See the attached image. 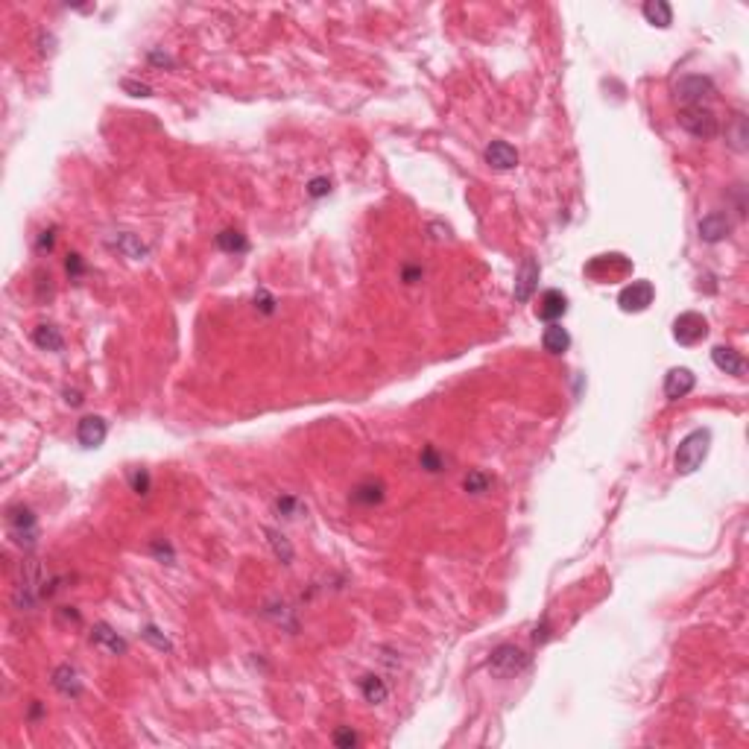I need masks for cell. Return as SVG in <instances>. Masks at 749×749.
Masks as SVG:
<instances>
[{"label":"cell","instance_id":"cell-13","mask_svg":"<svg viewBox=\"0 0 749 749\" xmlns=\"http://www.w3.org/2000/svg\"><path fill=\"white\" fill-rule=\"evenodd\" d=\"M712 360L726 374H743V366H746L743 363V354L738 348H732V346H714L712 348Z\"/></svg>","mask_w":749,"mask_h":749},{"label":"cell","instance_id":"cell-34","mask_svg":"<svg viewBox=\"0 0 749 749\" xmlns=\"http://www.w3.org/2000/svg\"><path fill=\"white\" fill-rule=\"evenodd\" d=\"M155 633H159V629H155V626H147V629H144V638H150V641H152L155 647H162V650H170L167 638H159V635H155Z\"/></svg>","mask_w":749,"mask_h":749},{"label":"cell","instance_id":"cell-12","mask_svg":"<svg viewBox=\"0 0 749 749\" xmlns=\"http://www.w3.org/2000/svg\"><path fill=\"white\" fill-rule=\"evenodd\" d=\"M729 234V217L723 211H712L700 220V238L705 243H720Z\"/></svg>","mask_w":749,"mask_h":749},{"label":"cell","instance_id":"cell-2","mask_svg":"<svg viewBox=\"0 0 749 749\" xmlns=\"http://www.w3.org/2000/svg\"><path fill=\"white\" fill-rule=\"evenodd\" d=\"M679 126L688 132V135H694L700 138V141H712V138H717L720 132V121H717V114L712 109H705V106H691V109H685L679 114Z\"/></svg>","mask_w":749,"mask_h":749},{"label":"cell","instance_id":"cell-26","mask_svg":"<svg viewBox=\"0 0 749 749\" xmlns=\"http://www.w3.org/2000/svg\"><path fill=\"white\" fill-rule=\"evenodd\" d=\"M334 743H337V746H354V743H358V735H354L348 726L337 729V732H334Z\"/></svg>","mask_w":749,"mask_h":749},{"label":"cell","instance_id":"cell-37","mask_svg":"<svg viewBox=\"0 0 749 749\" xmlns=\"http://www.w3.org/2000/svg\"><path fill=\"white\" fill-rule=\"evenodd\" d=\"M419 275H422V269H413V267H407V269H404V281H407V284H413V281L419 279Z\"/></svg>","mask_w":749,"mask_h":749},{"label":"cell","instance_id":"cell-33","mask_svg":"<svg viewBox=\"0 0 749 749\" xmlns=\"http://www.w3.org/2000/svg\"><path fill=\"white\" fill-rule=\"evenodd\" d=\"M275 509H279V512H284L287 518H293V509H296V498H290V495L279 498V501H275Z\"/></svg>","mask_w":749,"mask_h":749},{"label":"cell","instance_id":"cell-35","mask_svg":"<svg viewBox=\"0 0 749 749\" xmlns=\"http://www.w3.org/2000/svg\"><path fill=\"white\" fill-rule=\"evenodd\" d=\"M38 249H42V252H44V249H47V252L53 249V229H50V231H42V240H38Z\"/></svg>","mask_w":749,"mask_h":749},{"label":"cell","instance_id":"cell-18","mask_svg":"<svg viewBox=\"0 0 749 749\" xmlns=\"http://www.w3.org/2000/svg\"><path fill=\"white\" fill-rule=\"evenodd\" d=\"M32 343L42 348V351H62L65 348V337L59 334L56 325H38L32 331Z\"/></svg>","mask_w":749,"mask_h":749},{"label":"cell","instance_id":"cell-6","mask_svg":"<svg viewBox=\"0 0 749 749\" xmlns=\"http://www.w3.org/2000/svg\"><path fill=\"white\" fill-rule=\"evenodd\" d=\"M653 296H656L653 284L641 279V281H633V284H626V287L621 290L618 305H621V310H626V313H641V310H647L650 305H653Z\"/></svg>","mask_w":749,"mask_h":749},{"label":"cell","instance_id":"cell-25","mask_svg":"<svg viewBox=\"0 0 749 749\" xmlns=\"http://www.w3.org/2000/svg\"><path fill=\"white\" fill-rule=\"evenodd\" d=\"M419 465L425 468V471H430V475H437V471H442V457L437 454V448H425L422 451V457H419Z\"/></svg>","mask_w":749,"mask_h":749},{"label":"cell","instance_id":"cell-32","mask_svg":"<svg viewBox=\"0 0 749 749\" xmlns=\"http://www.w3.org/2000/svg\"><path fill=\"white\" fill-rule=\"evenodd\" d=\"M123 88L132 91V97H150V94H152L150 85H144V83H132V80H123Z\"/></svg>","mask_w":749,"mask_h":749},{"label":"cell","instance_id":"cell-21","mask_svg":"<svg viewBox=\"0 0 749 749\" xmlns=\"http://www.w3.org/2000/svg\"><path fill=\"white\" fill-rule=\"evenodd\" d=\"M360 691H363V697H366L369 702H374V705H381V702L389 697V688H386L384 679H378V676H363V679H360Z\"/></svg>","mask_w":749,"mask_h":749},{"label":"cell","instance_id":"cell-36","mask_svg":"<svg viewBox=\"0 0 749 749\" xmlns=\"http://www.w3.org/2000/svg\"><path fill=\"white\" fill-rule=\"evenodd\" d=\"M65 401H68L71 407H80V404H83V398H80V392H71V389H65Z\"/></svg>","mask_w":749,"mask_h":749},{"label":"cell","instance_id":"cell-28","mask_svg":"<svg viewBox=\"0 0 749 749\" xmlns=\"http://www.w3.org/2000/svg\"><path fill=\"white\" fill-rule=\"evenodd\" d=\"M307 193L313 196V200H319V196L331 193V182H328V179H313V182L307 185Z\"/></svg>","mask_w":749,"mask_h":749},{"label":"cell","instance_id":"cell-27","mask_svg":"<svg viewBox=\"0 0 749 749\" xmlns=\"http://www.w3.org/2000/svg\"><path fill=\"white\" fill-rule=\"evenodd\" d=\"M255 307L264 310V313H272L275 310V299H272L267 290H258V296H255Z\"/></svg>","mask_w":749,"mask_h":749},{"label":"cell","instance_id":"cell-29","mask_svg":"<svg viewBox=\"0 0 749 749\" xmlns=\"http://www.w3.org/2000/svg\"><path fill=\"white\" fill-rule=\"evenodd\" d=\"M743 141H746V132H743V114H738V117H735V141H732V147L743 152V150H746Z\"/></svg>","mask_w":749,"mask_h":749},{"label":"cell","instance_id":"cell-14","mask_svg":"<svg viewBox=\"0 0 749 749\" xmlns=\"http://www.w3.org/2000/svg\"><path fill=\"white\" fill-rule=\"evenodd\" d=\"M542 346H544L547 354H565L568 346H571V334L559 322H550L544 328V334H542Z\"/></svg>","mask_w":749,"mask_h":749},{"label":"cell","instance_id":"cell-24","mask_svg":"<svg viewBox=\"0 0 749 749\" xmlns=\"http://www.w3.org/2000/svg\"><path fill=\"white\" fill-rule=\"evenodd\" d=\"M267 536H269V544H272V550H275V556H279L284 565H290V559H293V547H290V542H287L281 533H275V530H267Z\"/></svg>","mask_w":749,"mask_h":749},{"label":"cell","instance_id":"cell-31","mask_svg":"<svg viewBox=\"0 0 749 749\" xmlns=\"http://www.w3.org/2000/svg\"><path fill=\"white\" fill-rule=\"evenodd\" d=\"M65 269H68V275H83L85 272V267H83V258L80 255H68V261H65Z\"/></svg>","mask_w":749,"mask_h":749},{"label":"cell","instance_id":"cell-8","mask_svg":"<svg viewBox=\"0 0 749 749\" xmlns=\"http://www.w3.org/2000/svg\"><path fill=\"white\" fill-rule=\"evenodd\" d=\"M106 419L103 416H85L80 419V425H76V439H80L83 448H100L106 442Z\"/></svg>","mask_w":749,"mask_h":749},{"label":"cell","instance_id":"cell-11","mask_svg":"<svg viewBox=\"0 0 749 749\" xmlns=\"http://www.w3.org/2000/svg\"><path fill=\"white\" fill-rule=\"evenodd\" d=\"M565 310H568L565 293H559V290H547V293H542L539 307H536L539 319H544V322H556V319L565 317Z\"/></svg>","mask_w":749,"mask_h":749},{"label":"cell","instance_id":"cell-1","mask_svg":"<svg viewBox=\"0 0 749 749\" xmlns=\"http://www.w3.org/2000/svg\"><path fill=\"white\" fill-rule=\"evenodd\" d=\"M708 445H712V433L708 430H691L688 437L679 442L676 448V457H674V465L679 475H691L697 471L708 454Z\"/></svg>","mask_w":749,"mask_h":749},{"label":"cell","instance_id":"cell-4","mask_svg":"<svg viewBox=\"0 0 749 749\" xmlns=\"http://www.w3.org/2000/svg\"><path fill=\"white\" fill-rule=\"evenodd\" d=\"M527 664H530V656L516 644L495 647V650H492V659H489V667L495 670L498 676H516V674H521V670H527Z\"/></svg>","mask_w":749,"mask_h":749},{"label":"cell","instance_id":"cell-19","mask_svg":"<svg viewBox=\"0 0 749 749\" xmlns=\"http://www.w3.org/2000/svg\"><path fill=\"white\" fill-rule=\"evenodd\" d=\"M351 501L354 504H366V506H374V504H381L384 501V486L381 483H360V486H354L351 492Z\"/></svg>","mask_w":749,"mask_h":749},{"label":"cell","instance_id":"cell-30","mask_svg":"<svg viewBox=\"0 0 749 749\" xmlns=\"http://www.w3.org/2000/svg\"><path fill=\"white\" fill-rule=\"evenodd\" d=\"M132 486H135L138 495H147V489H150V475H147V471H135V475H132Z\"/></svg>","mask_w":749,"mask_h":749},{"label":"cell","instance_id":"cell-10","mask_svg":"<svg viewBox=\"0 0 749 749\" xmlns=\"http://www.w3.org/2000/svg\"><path fill=\"white\" fill-rule=\"evenodd\" d=\"M539 264H536V258H524L521 261V269H518V275H516V299L518 302H530V296H533V290H536V284H539Z\"/></svg>","mask_w":749,"mask_h":749},{"label":"cell","instance_id":"cell-17","mask_svg":"<svg viewBox=\"0 0 749 749\" xmlns=\"http://www.w3.org/2000/svg\"><path fill=\"white\" fill-rule=\"evenodd\" d=\"M91 638H94V644H103L111 656H123V653H126V641H123L121 635H117V633H111V626H109V623H97V626H94V633H91Z\"/></svg>","mask_w":749,"mask_h":749},{"label":"cell","instance_id":"cell-7","mask_svg":"<svg viewBox=\"0 0 749 749\" xmlns=\"http://www.w3.org/2000/svg\"><path fill=\"white\" fill-rule=\"evenodd\" d=\"M694 386H697V374H694L691 369H685V366H676V369H670V372L664 374V396H667L670 401L685 398Z\"/></svg>","mask_w":749,"mask_h":749},{"label":"cell","instance_id":"cell-22","mask_svg":"<svg viewBox=\"0 0 749 749\" xmlns=\"http://www.w3.org/2000/svg\"><path fill=\"white\" fill-rule=\"evenodd\" d=\"M489 486H492V477L486 475V471H468V475L463 477V489L465 492H471V495H483V492H489Z\"/></svg>","mask_w":749,"mask_h":749},{"label":"cell","instance_id":"cell-5","mask_svg":"<svg viewBox=\"0 0 749 749\" xmlns=\"http://www.w3.org/2000/svg\"><path fill=\"white\" fill-rule=\"evenodd\" d=\"M705 337H708V322H705V317H700V313L688 310L674 319V340L679 346H697Z\"/></svg>","mask_w":749,"mask_h":749},{"label":"cell","instance_id":"cell-3","mask_svg":"<svg viewBox=\"0 0 749 749\" xmlns=\"http://www.w3.org/2000/svg\"><path fill=\"white\" fill-rule=\"evenodd\" d=\"M674 94H676V100L685 109L702 106L705 100H712V97H714V83L708 80V76H702V73H688L674 85Z\"/></svg>","mask_w":749,"mask_h":749},{"label":"cell","instance_id":"cell-16","mask_svg":"<svg viewBox=\"0 0 749 749\" xmlns=\"http://www.w3.org/2000/svg\"><path fill=\"white\" fill-rule=\"evenodd\" d=\"M644 18H647V24H653V27H670L674 24V9H670V4H664V0H647V4L641 6Z\"/></svg>","mask_w":749,"mask_h":749},{"label":"cell","instance_id":"cell-23","mask_svg":"<svg viewBox=\"0 0 749 749\" xmlns=\"http://www.w3.org/2000/svg\"><path fill=\"white\" fill-rule=\"evenodd\" d=\"M114 246L121 249L123 255H129V258H144V255H147V246L138 240L135 234H121V238L114 240Z\"/></svg>","mask_w":749,"mask_h":749},{"label":"cell","instance_id":"cell-9","mask_svg":"<svg viewBox=\"0 0 749 749\" xmlns=\"http://www.w3.org/2000/svg\"><path fill=\"white\" fill-rule=\"evenodd\" d=\"M483 159H486V164L492 170H512L518 164V150L512 144H506V141H492L486 147V152H483Z\"/></svg>","mask_w":749,"mask_h":749},{"label":"cell","instance_id":"cell-20","mask_svg":"<svg viewBox=\"0 0 749 749\" xmlns=\"http://www.w3.org/2000/svg\"><path fill=\"white\" fill-rule=\"evenodd\" d=\"M217 246H220L223 252H246L249 249V240H246V234L238 231V229H226L217 234Z\"/></svg>","mask_w":749,"mask_h":749},{"label":"cell","instance_id":"cell-15","mask_svg":"<svg viewBox=\"0 0 749 749\" xmlns=\"http://www.w3.org/2000/svg\"><path fill=\"white\" fill-rule=\"evenodd\" d=\"M53 688L65 697H80V676H76V670L71 664L56 667L53 670Z\"/></svg>","mask_w":749,"mask_h":749}]
</instances>
